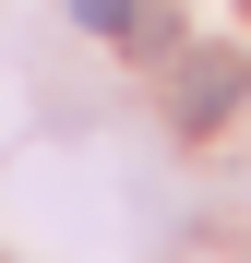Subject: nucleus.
I'll return each mask as SVG.
<instances>
[{
    "mask_svg": "<svg viewBox=\"0 0 251 263\" xmlns=\"http://www.w3.org/2000/svg\"><path fill=\"white\" fill-rule=\"evenodd\" d=\"M72 24H96V36H132V0H72Z\"/></svg>",
    "mask_w": 251,
    "mask_h": 263,
    "instance_id": "obj_2",
    "label": "nucleus"
},
{
    "mask_svg": "<svg viewBox=\"0 0 251 263\" xmlns=\"http://www.w3.org/2000/svg\"><path fill=\"white\" fill-rule=\"evenodd\" d=\"M239 60H180V84H167V108H180V132H216L227 108H239Z\"/></svg>",
    "mask_w": 251,
    "mask_h": 263,
    "instance_id": "obj_1",
    "label": "nucleus"
}]
</instances>
